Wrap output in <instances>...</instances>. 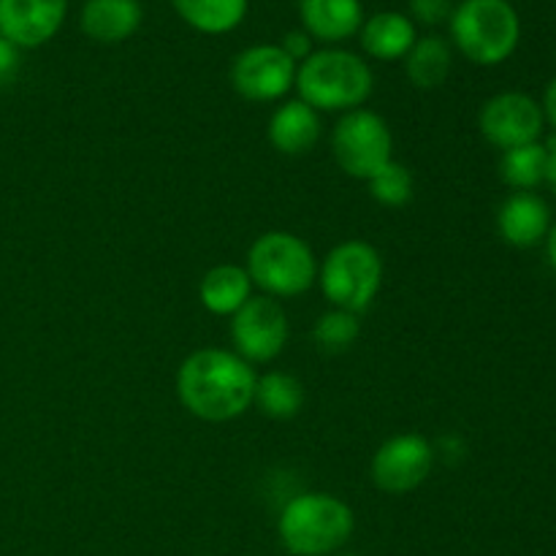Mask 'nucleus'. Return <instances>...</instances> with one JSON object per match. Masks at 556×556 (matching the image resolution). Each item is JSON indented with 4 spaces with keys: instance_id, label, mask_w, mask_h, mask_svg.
I'll return each mask as SVG.
<instances>
[{
    "instance_id": "obj_1",
    "label": "nucleus",
    "mask_w": 556,
    "mask_h": 556,
    "mask_svg": "<svg viewBox=\"0 0 556 556\" xmlns=\"http://www.w3.org/2000/svg\"><path fill=\"white\" fill-rule=\"evenodd\" d=\"M253 364L228 348H199L177 369L179 405L206 424L242 418L255 402Z\"/></svg>"
},
{
    "instance_id": "obj_2",
    "label": "nucleus",
    "mask_w": 556,
    "mask_h": 556,
    "mask_svg": "<svg viewBox=\"0 0 556 556\" xmlns=\"http://www.w3.org/2000/svg\"><path fill=\"white\" fill-rule=\"evenodd\" d=\"M299 101L318 114H345L362 109L375 92V74L362 54L342 47H320L296 68Z\"/></svg>"
},
{
    "instance_id": "obj_3",
    "label": "nucleus",
    "mask_w": 556,
    "mask_h": 556,
    "mask_svg": "<svg viewBox=\"0 0 556 556\" xmlns=\"http://www.w3.org/2000/svg\"><path fill=\"white\" fill-rule=\"evenodd\" d=\"M356 530L351 505L329 492H299L277 516V535L293 556H334Z\"/></svg>"
},
{
    "instance_id": "obj_4",
    "label": "nucleus",
    "mask_w": 556,
    "mask_h": 556,
    "mask_svg": "<svg viewBox=\"0 0 556 556\" xmlns=\"http://www.w3.org/2000/svg\"><path fill=\"white\" fill-rule=\"evenodd\" d=\"M451 47L476 65H500L521 38L519 11L510 0H462L448 20Z\"/></svg>"
},
{
    "instance_id": "obj_5",
    "label": "nucleus",
    "mask_w": 556,
    "mask_h": 556,
    "mask_svg": "<svg viewBox=\"0 0 556 556\" xmlns=\"http://www.w3.org/2000/svg\"><path fill=\"white\" fill-rule=\"evenodd\" d=\"M253 288L271 299H293L318 282V258L299 233L266 231L255 237L244 258Z\"/></svg>"
},
{
    "instance_id": "obj_6",
    "label": "nucleus",
    "mask_w": 556,
    "mask_h": 556,
    "mask_svg": "<svg viewBox=\"0 0 556 556\" xmlns=\"http://www.w3.org/2000/svg\"><path fill=\"white\" fill-rule=\"evenodd\" d=\"M326 302L337 309L362 315L378 299L383 286V258L364 239L334 244L318 264V282Z\"/></svg>"
},
{
    "instance_id": "obj_7",
    "label": "nucleus",
    "mask_w": 556,
    "mask_h": 556,
    "mask_svg": "<svg viewBox=\"0 0 556 556\" xmlns=\"http://www.w3.org/2000/svg\"><path fill=\"white\" fill-rule=\"evenodd\" d=\"M331 155L348 177L367 182L394 161V136L389 123L367 106L340 114L331 128Z\"/></svg>"
},
{
    "instance_id": "obj_8",
    "label": "nucleus",
    "mask_w": 556,
    "mask_h": 556,
    "mask_svg": "<svg viewBox=\"0 0 556 556\" xmlns=\"http://www.w3.org/2000/svg\"><path fill=\"white\" fill-rule=\"evenodd\" d=\"M228 334H231V351L258 367V364L275 362L286 351L291 326L277 299L255 293L239 313L231 315Z\"/></svg>"
},
{
    "instance_id": "obj_9",
    "label": "nucleus",
    "mask_w": 556,
    "mask_h": 556,
    "mask_svg": "<svg viewBox=\"0 0 556 556\" xmlns=\"http://www.w3.org/2000/svg\"><path fill=\"white\" fill-rule=\"evenodd\" d=\"M434 462V445L424 434L402 432L378 445L369 462V476L380 492L400 497L429 481Z\"/></svg>"
},
{
    "instance_id": "obj_10",
    "label": "nucleus",
    "mask_w": 556,
    "mask_h": 556,
    "mask_svg": "<svg viewBox=\"0 0 556 556\" xmlns=\"http://www.w3.org/2000/svg\"><path fill=\"white\" fill-rule=\"evenodd\" d=\"M296 68L280 43H253L233 58L228 79L244 101L277 103L296 85Z\"/></svg>"
},
{
    "instance_id": "obj_11",
    "label": "nucleus",
    "mask_w": 556,
    "mask_h": 556,
    "mask_svg": "<svg viewBox=\"0 0 556 556\" xmlns=\"http://www.w3.org/2000/svg\"><path fill=\"white\" fill-rule=\"evenodd\" d=\"M543 125H546V117H543L541 103L527 92L516 90L489 98L478 114V128L483 139L503 152L541 139Z\"/></svg>"
},
{
    "instance_id": "obj_12",
    "label": "nucleus",
    "mask_w": 556,
    "mask_h": 556,
    "mask_svg": "<svg viewBox=\"0 0 556 556\" xmlns=\"http://www.w3.org/2000/svg\"><path fill=\"white\" fill-rule=\"evenodd\" d=\"M68 16V0H0V36L20 49L52 41Z\"/></svg>"
},
{
    "instance_id": "obj_13",
    "label": "nucleus",
    "mask_w": 556,
    "mask_h": 556,
    "mask_svg": "<svg viewBox=\"0 0 556 556\" xmlns=\"http://www.w3.org/2000/svg\"><path fill=\"white\" fill-rule=\"evenodd\" d=\"M320 134H324V119H320V114L304 101H299V98L282 101L271 112L269 123H266V139H269L271 150L288 157L313 152L315 144L320 141Z\"/></svg>"
},
{
    "instance_id": "obj_14",
    "label": "nucleus",
    "mask_w": 556,
    "mask_h": 556,
    "mask_svg": "<svg viewBox=\"0 0 556 556\" xmlns=\"http://www.w3.org/2000/svg\"><path fill=\"white\" fill-rule=\"evenodd\" d=\"M299 20L302 30H307L315 43L337 47L358 36L364 25V3L362 0H299Z\"/></svg>"
},
{
    "instance_id": "obj_15",
    "label": "nucleus",
    "mask_w": 556,
    "mask_h": 556,
    "mask_svg": "<svg viewBox=\"0 0 556 556\" xmlns=\"http://www.w3.org/2000/svg\"><path fill=\"white\" fill-rule=\"evenodd\" d=\"M552 210L535 193H514L497 212V231L514 248H535L548 237Z\"/></svg>"
},
{
    "instance_id": "obj_16",
    "label": "nucleus",
    "mask_w": 556,
    "mask_h": 556,
    "mask_svg": "<svg viewBox=\"0 0 556 556\" xmlns=\"http://www.w3.org/2000/svg\"><path fill=\"white\" fill-rule=\"evenodd\" d=\"M144 22L139 0H85L79 27L96 43H123Z\"/></svg>"
},
{
    "instance_id": "obj_17",
    "label": "nucleus",
    "mask_w": 556,
    "mask_h": 556,
    "mask_svg": "<svg viewBox=\"0 0 556 556\" xmlns=\"http://www.w3.org/2000/svg\"><path fill=\"white\" fill-rule=\"evenodd\" d=\"M418 38V27L413 20L402 11H378V14L367 16L358 30V43H362L364 54L380 63H396L405 60L413 43Z\"/></svg>"
},
{
    "instance_id": "obj_18",
    "label": "nucleus",
    "mask_w": 556,
    "mask_h": 556,
    "mask_svg": "<svg viewBox=\"0 0 556 556\" xmlns=\"http://www.w3.org/2000/svg\"><path fill=\"white\" fill-rule=\"evenodd\" d=\"M253 291V280L244 266L217 264L201 277L199 302L206 313L217 315V318H231L255 296Z\"/></svg>"
},
{
    "instance_id": "obj_19",
    "label": "nucleus",
    "mask_w": 556,
    "mask_h": 556,
    "mask_svg": "<svg viewBox=\"0 0 556 556\" xmlns=\"http://www.w3.org/2000/svg\"><path fill=\"white\" fill-rule=\"evenodd\" d=\"M405 74L413 87L418 90H438L445 85L454 68V47L448 38L438 36V33H427L418 36L410 52L405 54Z\"/></svg>"
},
{
    "instance_id": "obj_20",
    "label": "nucleus",
    "mask_w": 556,
    "mask_h": 556,
    "mask_svg": "<svg viewBox=\"0 0 556 556\" xmlns=\"http://www.w3.org/2000/svg\"><path fill=\"white\" fill-rule=\"evenodd\" d=\"M185 25L204 36H226L244 22L250 0H172Z\"/></svg>"
},
{
    "instance_id": "obj_21",
    "label": "nucleus",
    "mask_w": 556,
    "mask_h": 556,
    "mask_svg": "<svg viewBox=\"0 0 556 556\" xmlns=\"http://www.w3.org/2000/svg\"><path fill=\"white\" fill-rule=\"evenodd\" d=\"M255 407L271 421H291L304 407V386L296 375L271 369L255 380Z\"/></svg>"
},
{
    "instance_id": "obj_22",
    "label": "nucleus",
    "mask_w": 556,
    "mask_h": 556,
    "mask_svg": "<svg viewBox=\"0 0 556 556\" xmlns=\"http://www.w3.org/2000/svg\"><path fill=\"white\" fill-rule=\"evenodd\" d=\"M546 172L548 150L541 141L505 150L503 161H500V177H503V182L508 185V188H514L516 193H532L538 185L546 182Z\"/></svg>"
},
{
    "instance_id": "obj_23",
    "label": "nucleus",
    "mask_w": 556,
    "mask_h": 556,
    "mask_svg": "<svg viewBox=\"0 0 556 556\" xmlns=\"http://www.w3.org/2000/svg\"><path fill=\"white\" fill-rule=\"evenodd\" d=\"M358 337H362V320H358L356 313H348V309H326L313 326V340L318 351L324 353L351 351Z\"/></svg>"
},
{
    "instance_id": "obj_24",
    "label": "nucleus",
    "mask_w": 556,
    "mask_h": 556,
    "mask_svg": "<svg viewBox=\"0 0 556 556\" xmlns=\"http://www.w3.org/2000/svg\"><path fill=\"white\" fill-rule=\"evenodd\" d=\"M367 185L369 195H372L380 206H389V210H400V206L410 204L413 190H416L413 172L407 166H402L400 161H391L389 166L380 168L375 177L367 179Z\"/></svg>"
},
{
    "instance_id": "obj_25",
    "label": "nucleus",
    "mask_w": 556,
    "mask_h": 556,
    "mask_svg": "<svg viewBox=\"0 0 556 556\" xmlns=\"http://www.w3.org/2000/svg\"><path fill=\"white\" fill-rule=\"evenodd\" d=\"M454 5V0H410L407 3V16H410L416 27H440L451 20Z\"/></svg>"
},
{
    "instance_id": "obj_26",
    "label": "nucleus",
    "mask_w": 556,
    "mask_h": 556,
    "mask_svg": "<svg viewBox=\"0 0 556 556\" xmlns=\"http://www.w3.org/2000/svg\"><path fill=\"white\" fill-rule=\"evenodd\" d=\"M280 49L288 54V58L293 60V63L299 65V63H304V60H307L309 54L315 52V41H313V36H309L307 30L296 27V30H288L286 36H282Z\"/></svg>"
},
{
    "instance_id": "obj_27",
    "label": "nucleus",
    "mask_w": 556,
    "mask_h": 556,
    "mask_svg": "<svg viewBox=\"0 0 556 556\" xmlns=\"http://www.w3.org/2000/svg\"><path fill=\"white\" fill-rule=\"evenodd\" d=\"M22 68V49L14 47L9 38L0 36V87L11 85L20 76Z\"/></svg>"
},
{
    "instance_id": "obj_28",
    "label": "nucleus",
    "mask_w": 556,
    "mask_h": 556,
    "mask_svg": "<svg viewBox=\"0 0 556 556\" xmlns=\"http://www.w3.org/2000/svg\"><path fill=\"white\" fill-rule=\"evenodd\" d=\"M434 445V459H443L448 465H456L467 456V443L459 438V434H443Z\"/></svg>"
},
{
    "instance_id": "obj_29",
    "label": "nucleus",
    "mask_w": 556,
    "mask_h": 556,
    "mask_svg": "<svg viewBox=\"0 0 556 556\" xmlns=\"http://www.w3.org/2000/svg\"><path fill=\"white\" fill-rule=\"evenodd\" d=\"M541 109H543V117H546L548 123H552V128L556 130V79L546 87V96H543Z\"/></svg>"
},
{
    "instance_id": "obj_30",
    "label": "nucleus",
    "mask_w": 556,
    "mask_h": 556,
    "mask_svg": "<svg viewBox=\"0 0 556 556\" xmlns=\"http://www.w3.org/2000/svg\"><path fill=\"white\" fill-rule=\"evenodd\" d=\"M548 150V172H546V182L552 185V190L556 193V136L546 144Z\"/></svg>"
},
{
    "instance_id": "obj_31",
    "label": "nucleus",
    "mask_w": 556,
    "mask_h": 556,
    "mask_svg": "<svg viewBox=\"0 0 556 556\" xmlns=\"http://www.w3.org/2000/svg\"><path fill=\"white\" fill-rule=\"evenodd\" d=\"M546 250H548V261H552V266L556 269V223L552 228H548V237H546Z\"/></svg>"
},
{
    "instance_id": "obj_32",
    "label": "nucleus",
    "mask_w": 556,
    "mask_h": 556,
    "mask_svg": "<svg viewBox=\"0 0 556 556\" xmlns=\"http://www.w3.org/2000/svg\"><path fill=\"white\" fill-rule=\"evenodd\" d=\"M334 556H364V554H342V552H340V554H334Z\"/></svg>"
}]
</instances>
